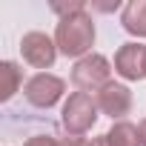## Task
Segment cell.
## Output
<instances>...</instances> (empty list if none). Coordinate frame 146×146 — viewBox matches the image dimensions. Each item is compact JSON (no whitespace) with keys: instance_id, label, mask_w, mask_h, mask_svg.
<instances>
[{"instance_id":"obj_1","label":"cell","mask_w":146,"mask_h":146,"mask_svg":"<svg viewBox=\"0 0 146 146\" xmlns=\"http://www.w3.org/2000/svg\"><path fill=\"white\" fill-rule=\"evenodd\" d=\"M54 43L66 57H86V52L95 43V20L86 15V9L60 17L57 32H54Z\"/></svg>"},{"instance_id":"obj_2","label":"cell","mask_w":146,"mask_h":146,"mask_svg":"<svg viewBox=\"0 0 146 146\" xmlns=\"http://www.w3.org/2000/svg\"><path fill=\"white\" fill-rule=\"evenodd\" d=\"M98 100L89 95V92H75V95H69V100L63 103V126L69 135H83L95 126L98 120Z\"/></svg>"},{"instance_id":"obj_3","label":"cell","mask_w":146,"mask_h":146,"mask_svg":"<svg viewBox=\"0 0 146 146\" xmlns=\"http://www.w3.org/2000/svg\"><path fill=\"white\" fill-rule=\"evenodd\" d=\"M112 75V66L103 54H86L75 63V69H72V83H75L80 92H100Z\"/></svg>"},{"instance_id":"obj_4","label":"cell","mask_w":146,"mask_h":146,"mask_svg":"<svg viewBox=\"0 0 146 146\" xmlns=\"http://www.w3.org/2000/svg\"><path fill=\"white\" fill-rule=\"evenodd\" d=\"M63 89H66V83H63L57 75L37 72V75L26 83L23 92H26V100H29L32 106H37V109H49V106H54V103L60 100Z\"/></svg>"},{"instance_id":"obj_5","label":"cell","mask_w":146,"mask_h":146,"mask_svg":"<svg viewBox=\"0 0 146 146\" xmlns=\"http://www.w3.org/2000/svg\"><path fill=\"white\" fill-rule=\"evenodd\" d=\"M20 52H23V60H26L29 66H35V69H49V66L54 63V57H57V43H54L49 35H43V32H29V35H23V40H20Z\"/></svg>"},{"instance_id":"obj_6","label":"cell","mask_w":146,"mask_h":146,"mask_svg":"<svg viewBox=\"0 0 146 146\" xmlns=\"http://www.w3.org/2000/svg\"><path fill=\"white\" fill-rule=\"evenodd\" d=\"M115 72L126 80H140L146 78V46L140 43H126L115 54Z\"/></svg>"},{"instance_id":"obj_7","label":"cell","mask_w":146,"mask_h":146,"mask_svg":"<svg viewBox=\"0 0 146 146\" xmlns=\"http://www.w3.org/2000/svg\"><path fill=\"white\" fill-rule=\"evenodd\" d=\"M95 100H98V109H100L103 115H109L112 120L129 115V109H132V92H129V86H123V83H106V86L98 92Z\"/></svg>"},{"instance_id":"obj_8","label":"cell","mask_w":146,"mask_h":146,"mask_svg":"<svg viewBox=\"0 0 146 146\" xmlns=\"http://www.w3.org/2000/svg\"><path fill=\"white\" fill-rule=\"evenodd\" d=\"M120 23H123V29L129 35L146 37V0H132L120 15Z\"/></svg>"},{"instance_id":"obj_9","label":"cell","mask_w":146,"mask_h":146,"mask_svg":"<svg viewBox=\"0 0 146 146\" xmlns=\"http://www.w3.org/2000/svg\"><path fill=\"white\" fill-rule=\"evenodd\" d=\"M109 146H140V129L129 120H117L109 132H106Z\"/></svg>"},{"instance_id":"obj_10","label":"cell","mask_w":146,"mask_h":146,"mask_svg":"<svg viewBox=\"0 0 146 146\" xmlns=\"http://www.w3.org/2000/svg\"><path fill=\"white\" fill-rule=\"evenodd\" d=\"M0 78H3V86H0V100H9V98L17 92V86H20V69H17L12 60H6V63H0Z\"/></svg>"},{"instance_id":"obj_11","label":"cell","mask_w":146,"mask_h":146,"mask_svg":"<svg viewBox=\"0 0 146 146\" xmlns=\"http://www.w3.org/2000/svg\"><path fill=\"white\" fill-rule=\"evenodd\" d=\"M23 146H57V140H54V137H46V135H35V137H29Z\"/></svg>"},{"instance_id":"obj_12","label":"cell","mask_w":146,"mask_h":146,"mask_svg":"<svg viewBox=\"0 0 146 146\" xmlns=\"http://www.w3.org/2000/svg\"><path fill=\"white\" fill-rule=\"evenodd\" d=\"M57 146H89V143H86L83 137H78V135H69V137H60Z\"/></svg>"},{"instance_id":"obj_13","label":"cell","mask_w":146,"mask_h":146,"mask_svg":"<svg viewBox=\"0 0 146 146\" xmlns=\"http://www.w3.org/2000/svg\"><path fill=\"white\" fill-rule=\"evenodd\" d=\"M89 146H109V140H106V135H100V137H92Z\"/></svg>"},{"instance_id":"obj_14","label":"cell","mask_w":146,"mask_h":146,"mask_svg":"<svg viewBox=\"0 0 146 146\" xmlns=\"http://www.w3.org/2000/svg\"><path fill=\"white\" fill-rule=\"evenodd\" d=\"M137 129H140V146H146V117L140 120V126H137Z\"/></svg>"}]
</instances>
